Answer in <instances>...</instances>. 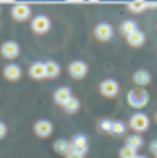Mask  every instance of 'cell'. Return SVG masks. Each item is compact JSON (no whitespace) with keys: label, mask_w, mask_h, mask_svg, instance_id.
<instances>
[{"label":"cell","mask_w":157,"mask_h":158,"mask_svg":"<svg viewBox=\"0 0 157 158\" xmlns=\"http://www.w3.org/2000/svg\"><path fill=\"white\" fill-rule=\"evenodd\" d=\"M43 64H45V77H47V78H55V77L59 75L61 67H59L58 62L48 61V62H43Z\"/></svg>","instance_id":"16"},{"label":"cell","mask_w":157,"mask_h":158,"mask_svg":"<svg viewBox=\"0 0 157 158\" xmlns=\"http://www.w3.org/2000/svg\"><path fill=\"white\" fill-rule=\"evenodd\" d=\"M99 93L103 96H106V98H114V96H117V93H119V83L116 80H112V78H107L104 81H101Z\"/></svg>","instance_id":"6"},{"label":"cell","mask_w":157,"mask_h":158,"mask_svg":"<svg viewBox=\"0 0 157 158\" xmlns=\"http://www.w3.org/2000/svg\"><path fill=\"white\" fill-rule=\"evenodd\" d=\"M50 26H51V23H50V18L48 16H45V15H37L34 19H32V24H31V27H32V31L35 32V34H47L48 31H50Z\"/></svg>","instance_id":"2"},{"label":"cell","mask_w":157,"mask_h":158,"mask_svg":"<svg viewBox=\"0 0 157 158\" xmlns=\"http://www.w3.org/2000/svg\"><path fill=\"white\" fill-rule=\"evenodd\" d=\"M135 158H147V156H144V155H136Z\"/></svg>","instance_id":"28"},{"label":"cell","mask_w":157,"mask_h":158,"mask_svg":"<svg viewBox=\"0 0 157 158\" xmlns=\"http://www.w3.org/2000/svg\"><path fill=\"white\" fill-rule=\"evenodd\" d=\"M111 126H112V122L107 120V118L99 122V128H101V131H104V133H111Z\"/></svg>","instance_id":"24"},{"label":"cell","mask_w":157,"mask_h":158,"mask_svg":"<svg viewBox=\"0 0 157 158\" xmlns=\"http://www.w3.org/2000/svg\"><path fill=\"white\" fill-rule=\"evenodd\" d=\"M114 31H112V27H111L109 24L106 23H101L96 26V29H95V35H96V39L101 40V42H107L111 37H112Z\"/></svg>","instance_id":"10"},{"label":"cell","mask_w":157,"mask_h":158,"mask_svg":"<svg viewBox=\"0 0 157 158\" xmlns=\"http://www.w3.org/2000/svg\"><path fill=\"white\" fill-rule=\"evenodd\" d=\"M31 15H32V11H31V6L27 3H16L11 8V16L16 21H26L31 18Z\"/></svg>","instance_id":"4"},{"label":"cell","mask_w":157,"mask_h":158,"mask_svg":"<svg viewBox=\"0 0 157 158\" xmlns=\"http://www.w3.org/2000/svg\"><path fill=\"white\" fill-rule=\"evenodd\" d=\"M136 29H138V24H136L135 21H132V19H127V21H124V23H122V26H120V31H122L125 35H128V34L135 32Z\"/></svg>","instance_id":"21"},{"label":"cell","mask_w":157,"mask_h":158,"mask_svg":"<svg viewBox=\"0 0 157 158\" xmlns=\"http://www.w3.org/2000/svg\"><path fill=\"white\" fill-rule=\"evenodd\" d=\"M127 145L132 147V148H135V150H138V148L143 145V137H141L140 134H132V136H128V137H127Z\"/></svg>","instance_id":"19"},{"label":"cell","mask_w":157,"mask_h":158,"mask_svg":"<svg viewBox=\"0 0 157 158\" xmlns=\"http://www.w3.org/2000/svg\"><path fill=\"white\" fill-rule=\"evenodd\" d=\"M23 75V70L20 66H16V64H8V66L3 69V77L10 81H16L20 80Z\"/></svg>","instance_id":"11"},{"label":"cell","mask_w":157,"mask_h":158,"mask_svg":"<svg viewBox=\"0 0 157 158\" xmlns=\"http://www.w3.org/2000/svg\"><path fill=\"white\" fill-rule=\"evenodd\" d=\"M128 10H130L132 13H143L146 10V2H143V0H136V2H132V3H128Z\"/></svg>","instance_id":"20"},{"label":"cell","mask_w":157,"mask_h":158,"mask_svg":"<svg viewBox=\"0 0 157 158\" xmlns=\"http://www.w3.org/2000/svg\"><path fill=\"white\" fill-rule=\"evenodd\" d=\"M133 81L138 85V88H141L144 85H149V81H151V73L144 70V69H140V70H136L133 73Z\"/></svg>","instance_id":"12"},{"label":"cell","mask_w":157,"mask_h":158,"mask_svg":"<svg viewBox=\"0 0 157 158\" xmlns=\"http://www.w3.org/2000/svg\"><path fill=\"white\" fill-rule=\"evenodd\" d=\"M127 102L135 109H143L149 102V93L143 88H133L128 91L127 94Z\"/></svg>","instance_id":"1"},{"label":"cell","mask_w":157,"mask_h":158,"mask_svg":"<svg viewBox=\"0 0 157 158\" xmlns=\"http://www.w3.org/2000/svg\"><path fill=\"white\" fill-rule=\"evenodd\" d=\"M149 150H151V153H154V155L157 153V142H155V141H152V142H151V145H149Z\"/></svg>","instance_id":"26"},{"label":"cell","mask_w":157,"mask_h":158,"mask_svg":"<svg viewBox=\"0 0 157 158\" xmlns=\"http://www.w3.org/2000/svg\"><path fill=\"white\" fill-rule=\"evenodd\" d=\"M5 134H7V126H5V123L0 122V137H3Z\"/></svg>","instance_id":"27"},{"label":"cell","mask_w":157,"mask_h":158,"mask_svg":"<svg viewBox=\"0 0 157 158\" xmlns=\"http://www.w3.org/2000/svg\"><path fill=\"white\" fill-rule=\"evenodd\" d=\"M53 98H55V102H56V104L64 106L72 98V94H71V89L69 88H58L56 91H55Z\"/></svg>","instance_id":"14"},{"label":"cell","mask_w":157,"mask_h":158,"mask_svg":"<svg viewBox=\"0 0 157 158\" xmlns=\"http://www.w3.org/2000/svg\"><path fill=\"white\" fill-rule=\"evenodd\" d=\"M29 75L34 80H42L45 78V64L43 62H34L29 69Z\"/></svg>","instance_id":"15"},{"label":"cell","mask_w":157,"mask_h":158,"mask_svg":"<svg viewBox=\"0 0 157 158\" xmlns=\"http://www.w3.org/2000/svg\"><path fill=\"white\" fill-rule=\"evenodd\" d=\"M119 155H120V158H135L138 153H136L135 148L128 147V145H124V147L120 148V152H119Z\"/></svg>","instance_id":"22"},{"label":"cell","mask_w":157,"mask_h":158,"mask_svg":"<svg viewBox=\"0 0 157 158\" xmlns=\"http://www.w3.org/2000/svg\"><path fill=\"white\" fill-rule=\"evenodd\" d=\"M53 148H55V152H56V153L66 155V153L71 152V142L66 141V139H58V141H55Z\"/></svg>","instance_id":"17"},{"label":"cell","mask_w":157,"mask_h":158,"mask_svg":"<svg viewBox=\"0 0 157 158\" xmlns=\"http://www.w3.org/2000/svg\"><path fill=\"white\" fill-rule=\"evenodd\" d=\"M125 125H124V122H112V126H111V133L112 134H116V136H120V134H124L125 133Z\"/></svg>","instance_id":"23"},{"label":"cell","mask_w":157,"mask_h":158,"mask_svg":"<svg viewBox=\"0 0 157 158\" xmlns=\"http://www.w3.org/2000/svg\"><path fill=\"white\" fill-rule=\"evenodd\" d=\"M66 158H85V155H84V153H79V152L71 150L69 153H66Z\"/></svg>","instance_id":"25"},{"label":"cell","mask_w":157,"mask_h":158,"mask_svg":"<svg viewBox=\"0 0 157 158\" xmlns=\"http://www.w3.org/2000/svg\"><path fill=\"white\" fill-rule=\"evenodd\" d=\"M71 150H74V152H79V153H87V150H88V139H87V136H84V134H77L76 137L72 139V144H71Z\"/></svg>","instance_id":"9"},{"label":"cell","mask_w":157,"mask_h":158,"mask_svg":"<svg viewBox=\"0 0 157 158\" xmlns=\"http://www.w3.org/2000/svg\"><path fill=\"white\" fill-rule=\"evenodd\" d=\"M34 133L39 137H48L53 133L51 122H48V120H39V122L34 125Z\"/></svg>","instance_id":"8"},{"label":"cell","mask_w":157,"mask_h":158,"mask_svg":"<svg viewBox=\"0 0 157 158\" xmlns=\"http://www.w3.org/2000/svg\"><path fill=\"white\" fill-rule=\"evenodd\" d=\"M149 118H147V115L146 114H135L132 118H130V128L133 129V131H136V133H143V131H146L147 128H149Z\"/></svg>","instance_id":"3"},{"label":"cell","mask_w":157,"mask_h":158,"mask_svg":"<svg viewBox=\"0 0 157 158\" xmlns=\"http://www.w3.org/2000/svg\"><path fill=\"white\" fill-rule=\"evenodd\" d=\"M63 109L66 110L68 114H76L77 110L80 109V102H79V99H77V98H74V96H72V98L66 102V104L63 106Z\"/></svg>","instance_id":"18"},{"label":"cell","mask_w":157,"mask_h":158,"mask_svg":"<svg viewBox=\"0 0 157 158\" xmlns=\"http://www.w3.org/2000/svg\"><path fill=\"white\" fill-rule=\"evenodd\" d=\"M0 53H2V56L7 58V59H15V58L20 56V45L13 40H8L0 46Z\"/></svg>","instance_id":"5"},{"label":"cell","mask_w":157,"mask_h":158,"mask_svg":"<svg viewBox=\"0 0 157 158\" xmlns=\"http://www.w3.org/2000/svg\"><path fill=\"white\" fill-rule=\"evenodd\" d=\"M127 42H128V45H132V46H141L144 42H146V37H144V32H141L140 29H136L135 32H132V34H128L127 35Z\"/></svg>","instance_id":"13"},{"label":"cell","mask_w":157,"mask_h":158,"mask_svg":"<svg viewBox=\"0 0 157 158\" xmlns=\"http://www.w3.org/2000/svg\"><path fill=\"white\" fill-rule=\"evenodd\" d=\"M88 72V66L84 61H74L69 64V73L74 78H84Z\"/></svg>","instance_id":"7"}]
</instances>
